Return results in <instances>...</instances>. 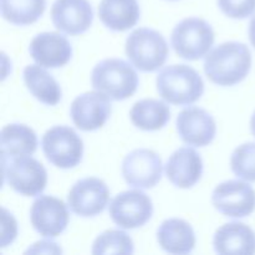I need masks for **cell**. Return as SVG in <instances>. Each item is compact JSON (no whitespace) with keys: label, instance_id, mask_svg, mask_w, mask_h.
Returning <instances> with one entry per match:
<instances>
[{"label":"cell","instance_id":"cell-1","mask_svg":"<svg viewBox=\"0 0 255 255\" xmlns=\"http://www.w3.org/2000/svg\"><path fill=\"white\" fill-rule=\"evenodd\" d=\"M252 67V54L246 44L224 42L212 50L204 60V72L213 84L234 86L243 81Z\"/></svg>","mask_w":255,"mask_h":255},{"label":"cell","instance_id":"cell-2","mask_svg":"<svg viewBox=\"0 0 255 255\" xmlns=\"http://www.w3.org/2000/svg\"><path fill=\"white\" fill-rule=\"evenodd\" d=\"M156 84L159 96L176 106L194 104L204 92L203 79L188 65L166 66L157 75Z\"/></svg>","mask_w":255,"mask_h":255},{"label":"cell","instance_id":"cell-3","mask_svg":"<svg viewBox=\"0 0 255 255\" xmlns=\"http://www.w3.org/2000/svg\"><path fill=\"white\" fill-rule=\"evenodd\" d=\"M92 87L114 101H124L137 91L138 75L128 62L106 59L92 70Z\"/></svg>","mask_w":255,"mask_h":255},{"label":"cell","instance_id":"cell-4","mask_svg":"<svg viewBox=\"0 0 255 255\" xmlns=\"http://www.w3.org/2000/svg\"><path fill=\"white\" fill-rule=\"evenodd\" d=\"M126 55L131 64L139 71L153 72L166 62L168 45L158 31L148 27H139L127 37Z\"/></svg>","mask_w":255,"mask_h":255},{"label":"cell","instance_id":"cell-5","mask_svg":"<svg viewBox=\"0 0 255 255\" xmlns=\"http://www.w3.org/2000/svg\"><path fill=\"white\" fill-rule=\"evenodd\" d=\"M1 168L4 181L22 196L36 197L46 187V169L32 157L1 156Z\"/></svg>","mask_w":255,"mask_h":255},{"label":"cell","instance_id":"cell-6","mask_svg":"<svg viewBox=\"0 0 255 255\" xmlns=\"http://www.w3.org/2000/svg\"><path fill=\"white\" fill-rule=\"evenodd\" d=\"M171 41L179 57L189 61L199 60L213 46V27L201 17H187L176 25Z\"/></svg>","mask_w":255,"mask_h":255},{"label":"cell","instance_id":"cell-7","mask_svg":"<svg viewBox=\"0 0 255 255\" xmlns=\"http://www.w3.org/2000/svg\"><path fill=\"white\" fill-rule=\"evenodd\" d=\"M42 151L47 161L62 169L76 167L84 154V142L67 126H55L42 136Z\"/></svg>","mask_w":255,"mask_h":255},{"label":"cell","instance_id":"cell-8","mask_svg":"<svg viewBox=\"0 0 255 255\" xmlns=\"http://www.w3.org/2000/svg\"><path fill=\"white\" fill-rule=\"evenodd\" d=\"M109 213L120 228L136 229L151 219L153 204L146 193L133 189L117 194L110 203Z\"/></svg>","mask_w":255,"mask_h":255},{"label":"cell","instance_id":"cell-9","mask_svg":"<svg viewBox=\"0 0 255 255\" xmlns=\"http://www.w3.org/2000/svg\"><path fill=\"white\" fill-rule=\"evenodd\" d=\"M122 176L131 187L141 189L153 188L162 178L161 157L152 149H134L124 158Z\"/></svg>","mask_w":255,"mask_h":255},{"label":"cell","instance_id":"cell-10","mask_svg":"<svg viewBox=\"0 0 255 255\" xmlns=\"http://www.w3.org/2000/svg\"><path fill=\"white\" fill-rule=\"evenodd\" d=\"M212 203L226 217L244 218L255 211V191L246 182H223L213 191Z\"/></svg>","mask_w":255,"mask_h":255},{"label":"cell","instance_id":"cell-11","mask_svg":"<svg viewBox=\"0 0 255 255\" xmlns=\"http://www.w3.org/2000/svg\"><path fill=\"white\" fill-rule=\"evenodd\" d=\"M110 199V191L102 179L89 177L77 181L67 194V206L84 218L102 213Z\"/></svg>","mask_w":255,"mask_h":255},{"label":"cell","instance_id":"cell-12","mask_svg":"<svg viewBox=\"0 0 255 255\" xmlns=\"http://www.w3.org/2000/svg\"><path fill=\"white\" fill-rule=\"evenodd\" d=\"M30 221L44 238H56L69 224V211L64 201L52 196H40L30 209Z\"/></svg>","mask_w":255,"mask_h":255},{"label":"cell","instance_id":"cell-13","mask_svg":"<svg viewBox=\"0 0 255 255\" xmlns=\"http://www.w3.org/2000/svg\"><path fill=\"white\" fill-rule=\"evenodd\" d=\"M71 119L75 126L85 132L101 128L111 115L109 97L99 91L85 92L72 101Z\"/></svg>","mask_w":255,"mask_h":255},{"label":"cell","instance_id":"cell-14","mask_svg":"<svg viewBox=\"0 0 255 255\" xmlns=\"http://www.w3.org/2000/svg\"><path fill=\"white\" fill-rule=\"evenodd\" d=\"M177 132L184 143L204 147L213 142L217 133V125L206 110L188 107L177 117Z\"/></svg>","mask_w":255,"mask_h":255},{"label":"cell","instance_id":"cell-15","mask_svg":"<svg viewBox=\"0 0 255 255\" xmlns=\"http://www.w3.org/2000/svg\"><path fill=\"white\" fill-rule=\"evenodd\" d=\"M51 20L60 31L80 35L92 25L94 10L89 0H56L51 7Z\"/></svg>","mask_w":255,"mask_h":255},{"label":"cell","instance_id":"cell-16","mask_svg":"<svg viewBox=\"0 0 255 255\" xmlns=\"http://www.w3.org/2000/svg\"><path fill=\"white\" fill-rule=\"evenodd\" d=\"M30 56L37 65L47 69L62 67L71 60L72 46L59 32H41L32 39Z\"/></svg>","mask_w":255,"mask_h":255},{"label":"cell","instance_id":"cell-17","mask_svg":"<svg viewBox=\"0 0 255 255\" xmlns=\"http://www.w3.org/2000/svg\"><path fill=\"white\" fill-rule=\"evenodd\" d=\"M203 161L198 152L182 147L172 153L166 163V176L172 184L182 189L192 188L201 179Z\"/></svg>","mask_w":255,"mask_h":255},{"label":"cell","instance_id":"cell-18","mask_svg":"<svg viewBox=\"0 0 255 255\" xmlns=\"http://www.w3.org/2000/svg\"><path fill=\"white\" fill-rule=\"evenodd\" d=\"M218 254H255V232L249 226L239 222L227 223L217 229L213 239Z\"/></svg>","mask_w":255,"mask_h":255},{"label":"cell","instance_id":"cell-19","mask_svg":"<svg viewBox=\"0 0 255 255\" xmlns=\"http://www.w3.org/2000/svg\"><path fill=\"white\" fill-rule=\"evenodd\" d=\"M161 248L171 254H188L196 247V234L188 222L178 218L164 221L157 231Z\"/></svg>","mask_w":255,"mask_h":255},{"label":"cell","instance_id":"cell-20","mask_svg":"<svg viewBox=\"0 0 255 255\" xmlns=\"http://www.w3.org/2000/svg\"><path fill=\"white\" fill-rule=\"evenodd\" d=\"M99 16L110 30L125 31L138 21V2L137 0H102L99 6Z\"/></svg>","mask_w":255,"mask_h":255},{"label":"cell","instance_id":"cell-21","mask_svg":"<svg viewBox=\"0 0 255 255\" xmlns=\"http://www.w3.org/2000/svg\"><path fill=\"white\" fill-rule=\"evenodd\" d=\"M24 81L30 94L47 106H55L61 100V87L51 74L40 65H29L24 69Z\"/></svg>","mask_w":255,"mask_h":255},{"label":"cell","instance_id":"cell-22","mask_svg":"<svg viewBox=\"0 0 255 255\" xmlns=\"http://www.w3.org/2000/svg\"><path fill=\"white\" fill-rule=\"evenodd\" d=\"M0 139L1 156H31L37 148L36 133L26 125H7L1 129Z\"/></svg>","mask_w":255,"mask_h":255},{"label":"cell","instance_id":"cell-23","mask_svg":"<svg viewBox=\"0 0 255 255\" xmlns=\"http://www.w3.org/2000/svg\"><path fill=\"white\" fill-rule=\"evenodd\" d=\"M129 117L137 128L143 131H158L163 128L171 119V111L163 101L144 99L133 105Z\"/></svg>","mask_w":255,"mask_h":255},{"label":"cell","instance_id":"cell-24","mask_svg":"<svg viewBox=\"0 0 255 255\" xmlns=\"http://www.w3.org/2000/svg\"><path fill=\"white\" fill-rule=\"evenodd\" d=\"M46 0H1V15L10 24L24 26L42 16Z\"/></svg>","mask_w":255,"mask_h":255},{"label":"cell","instance_id":"cell-25","mask_svg":"<svg viewBox=\"0 0 255 255\" xmlns=\"http://www.w3.org/2000/svg\"><path fill=\"white\" fill-rule=\"evenodd\" d=\"M133 252V241L122 231L104 232L92 246V254H132Z\"/></svg>","mask_w":255,"mask_h":255},{"label":"cell","instance_id":"cell-26","mask_svg":"<svg viewBox=\"0 0 255 255\" xmlns=\"http://www.w3.org/2000/svg\"><path fill=\"white\" fill-rule=\"evenodd\" d=\"M231 167L237 177L247 182H255V143L248 142L234 149Z\"/></svg>","mask_w":255,"mask_h":255},{"label":"cell","instance_id":"cell-27","mask_svg":"<svg viewBox=\"0 0 255 255\" xmlns=\"http://www.w3.org/2000/svg\"><path fill=\"white\" fill-rule=\"evenodd\" d=\"M218 6L232 19H246L255 11V0H218Z\"/></svg>","mask_w":255,"mask_h":255},{"label":"cell","instance_id":"cell-28","mask_svg":"<svg viewBox=\"0 0 255 255\" xmlns=\"http://www.w3.org/2000/svg\"><path fill=\"white\" fill-rule=\"evenodd\" d=\"M16 222H15L12 214H10L6 209H2V237H1V247L9 246L16 238Z\"/></svg>","mask_w":255,"mask_h":255},{"label":"cell","instance_id":"cell-29","mask_svg":"<svg viewBox=\"0 0 255 255\" xmlns=\"http://www.w3.org/2000/svg\"><path fill=\"white\" fill-rule=\"evenodd\" d=\"M61 253V249L57 247L56 243L54 242H39V243L34 244L32 248H29L26 253Z\"/></svg>","mask_w":255,"mask_h":255},{"label":"cell","instance_id":"cell-30","mask_svg":"<svg viewBox=\"0 0 255 255\" xmlns=\"http://www.w3.org/2000/svg\"><path fill=\"white\" fill-rule=\"evenodd\" d=\"M249 40L255 49V15L252 17L251 24H249Z\"/></svg>","mask_w":255,"mask_h":255},{"label":"cell","instance_id":"cell-31","mask_svg":"<svg viewBox=\"0 0 255 255\" xmlns=\"http://www.w3.org/2000/svg\"><path fill=\"white\" fill-rule=\"evenodd\" d=\"M251 129H252V133H253V136L255 137V112L253 114V116H252V120H251Z\"/></svg>","mask_w":255,"mask_h":255},{"label":"cell","instance_id":"cell-32","mask_svg":"<svg viewBox=\"0 0 255 255\" xmlns=\"http://www.w3.org/2000/svg\"><path fill=\"white\" fill-rule=\"evenodd\" d=\"M171 1H174V0H171Z\"/></svg>","mask_w":255,"mask_h":255}]
</instances>
